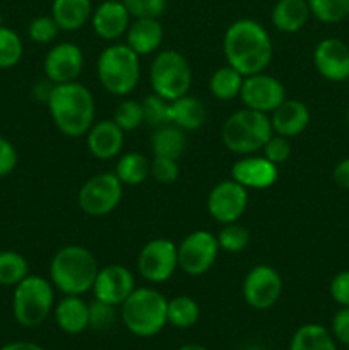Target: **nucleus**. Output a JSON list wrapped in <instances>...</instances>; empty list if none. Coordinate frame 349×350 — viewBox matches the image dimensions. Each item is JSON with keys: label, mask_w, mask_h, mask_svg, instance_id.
<instances>
[{"label": "nucleus", "mask_w": 349, "mask_h": 350, "mask_svg": "<svg viewBox=\"0 0 349 350\" xmlns=\"http://www.w3.org/2000/svg\"><path fill=\"white\" fill-rule=\"evenodd\" d=\"M222 53L226 64L248 77L266 72L270 65L274 55L272 40L259 21L243 17L229 24L226 29L222 38Z\"/></svg>", "instance_id": "1"}, {"label": "nucleus", "mask_w": 349, "mask_h": 350, "mask_svg": "<svg viewBox=\"0 0 349 350\" xmlns=\"http://www.w3.org/2000/svg\"><path fill=\"white\" fill-rule=\"evenodd\" d=\"M47 106L58 132L70 139L86 137L94 123V98L79 81L53 84Z\"/></svg>", "instance_id": "2"}, {"label": "nucleus", "mask_w": 349, "mask_h": 350, "mask_svg": "<svg viewBox=\"0 0 349 350\" xmlns=\"http://www.w3.org/2000/svg\"><path fill=\"white\" fill-rule=\"evenodd\" d=\"M98 270V262L88 248L67 245L51 258L50 282L64 296H82L92 291Z\"/></svg>", "instance_id": "3"}, {"label": "nucleus", "mask_w": 349, "mask_h": 350, "mask_svg": "<svg viewBox=\"0 0 349 350\" xmlns=\"http://www.w3.org/2000/svg\"><path fill=\"white\" fill-rule=\"evenodd\" d=\"M168 299L153 287H135L120 306V318L127 330L140 338L159 334L168 323Z\"/></svg>", "instance_id": "4"}, {"label": "nucleus", "mask_w": 349, "mask_h": 350, "mask_svg": "<svg viewBox=\"0 0 349 350\" xmlns=\"http://www.w3.org/2000/svg\"><path fill=\"white\" fill-rule=\"evenodd\" d=\"M99 84L113 96H129L139 85L140 57L127 43H112L96 62Z\"/></svg>", "instance_id": "5"}, {"label": "nucleus", "mask_w": 349, "mask_h": 350, "mask_svg": "<svg viewBox=\"0 0 349 350\" xmlns=\"http://www.w3.org/2000/svg\"><path fill=\"white\" fill-rule=\"evenodd\" d=\"M272 133L269 115L243 106L222 123L221 139L228 150L238 156H248L262 150Z\"/></svg>", "instance_id": "6"}, {"label": "nucleus", "mask_w": 349, "mask_h": 350, "mask_svg": "<svg viewBox=\"0 0 349 350\" xmlns=\"http://www.w3.org/2000/svg\"><path fill=\"white\" fill-rule=\"evenodd\" d=\"M55 287L48 279L27 275L14 287L12 313L24 328H36L48 320L55 308Z\"/></svg>", "instance_id": "7"}, {"label": "nucleus", "mask_w": 349, "mask_h": 350, "mask_svg": "<svg viewBox=\"0 0 349 350\" xmlns=\"http://www.w3.org/2000/svg\"><path fill=\"white\" fill-rule=\"evenodd\" d=\"M192 67L187 57L177 50H164L154 57L149 68V81L154 94L166 101L188 94L192 88Z\"/></svg>", "instance_id": "8"}, {"label": "nucleus", "mask_w": 349, "mask_h": 350, "mask_svg": "<svg viewBox=\"0 0 349 350\" xmlns=\"http://www.w3.org/2000/svg\"><path fill=\"white\" fill-rule=\"evenodd\" d=\"M123 197V185L115 173H99L89 178L77 193L79 208L91 217H103L115 211Z\"/></svg>", "instance_id": "9"}, {"label": "nucleus", "mask_w": 349, "mask_h": 350, "mask_svg": "<svg viewBox=\"0 0 349 350\" xmlns=\"http://www.w3.org/2000/svg\"><path fill=\"white\" fill-rule=\"evenodd\" d=\"M178 269L190 277H201L212 269L219 255V243L216 234L197 229L185 236L177 245Z\"/></svg>", "instance_id": "10"}, {"label": "nucleus", "mask_w": 349, "mask_h": 350, "mask_svg": "<svg viewBox=\"0 0 349 350\" xmlns=\"http://www.w3.org/2000/svg\"><path fill=\"white\" fill-rule=\"evenodd\" d=\"M140 275L153 284H163L178 269V250L171 239L154 238L142 246L137 258Z\"/></svg>", "instance_id": "11"}, {"label": "nucleus", "mask_w": 349, "mask_h": 350, "mask_svg": "<svg viewBox=\"0 0 349 350\" xmlns=\"http://www.w3.org/2000/svg\"><path fill=\"white\" fill-rule=\"evenodd\" d=\"M283 277L274 267L255 265L243 279V299L257 311L270 310L283 294Z\"/></svg>", "instance_id": "12"}, {"label": "nucleus", "mask_w": 349, "mask_h": 350, "mask_svg": "<svg viewBox=\"0 0 349 350\" xmlns=\"http://www.w3.org/2000/svg\"><path fill=\"white\" fill-rule=\"evenodd\" d=\"M248 207V190L238 181L224 180L211 188L207 195V212L219 224L238 222Z\"/></svg>", "instance_id": "13"}, {"label": "nucleus", "mask_w": 349, "mask_h": 350, "mask_svg": "<svg viewBox=\"0 0 349 350\" xmlns=\"http://www.w3.org/2000/svg\"><path fill=\"white\" fill-rule=\"evenodd\" d=\"M240 99L245 108L270 115L286 99V88L274 75L260 72L245 77Z\"/></svg>", "instance_id": "14"}, {"label": "nucleus", "mask_w": 349, "mask_h": 350, "mask_svg": "<svg viewBox=\"0 0 349 350\" xmlns=\"http://www.w3.org/2000/svg\"><path fill=\"white\" fill-rule=\"evenodd\" d=\"M84 68V53L79 44L62 41L48 50L43 62L44 77L51 84H65L77 81Z\"/></svg>", "instance_id": "15"}, {"label": "nucleus", "mask_w": 349, "mask_h": 350, "mask_svg": "<svg viewBox=\"0 0 349 350\" xmlns=\"http://www.w3.org/2000/svg\"><path fill=\"white\" fill-rule=\"evenodd\" d=\"M135 289V277L125 265L112 263L98 270L92 294L94 299L108 303L112 306H122L123 301Z\"/></svg>", "instance_id": "16"}, {"label": "nucleus", "mask_w": 349, "mask_h": 350, "mask_svg": "<svg viewBox=\"0 0 349 350\" xmlns=\"http://www.w3.org/2000/svg\"><path fill=\"white\" fill-rule=\"evenodd\" d=\"M313 64L318 74L331 82L349 79V46L339 38H325L313 50Z\"/></svg>", "instance_id": "17"}, {"label": "nucleus", "mask_w": 349, "mask_h": 350, "mask_svg": "<svg viewBox=\"0 0 349 350\" xmlns=\"http://www.w3.org/2000/svg\"><path fill=\"white\" fill-rule=\"evenodd\" d=\"M231 178L246 190H267L279 178V166L270 163L267 157L248 154L233 164Z\"/></svg>", "instance_id": "18"}, {"label": "nucleus", "mask_w": 349, "mask_h": 350, "mask_svg": "<svg viewBox=\"0 0 349 350\" xmlns=\"http://www.w3.org/2000/svg\"><path fill=\"white\" fill-rule=\"evenodd\" d=\"M130 23H132V16L122 0H105L92 10V29L101 40L109 41V43L120 40L127 33Z\"/></svg>", "instance_id": "19"}, {"label": "nucleus", "mask_w": 349, "mask_h": 350, "mask_svg": "<svg viewBox=\"0 0 349 350\" xmlns=\"http://www.w3.org/2000/svg\"><path fill=\"white\" fill-rule=\"evenodd\" d=\"M125 142V132L112 120H99L92 123L86 133V146L89 154L99 161H109L120 156Z\"/></svg>", "instance_id": "20"}, {"label": "nucleus", "mask_w": 349, "mask_h": 350, "mask_svg": "<svg viewBox=\"0 0 349 350\" xmlns=\"http://www.w3.org/2000/svg\"><path fill=\"white\" fill-rule=\"evenodd\" d=\"M272 132L286 139H294L301 135L310 125V109L303 101L298 99H284L269 115Z\"/></svg>", "instance_id": "21"}, {"label": "nucleus", "mask_w": 349, "mask_h": 350, "mask_svg": "<svg viewBox=\"0 0 349 350\" xmlns=\"http://www.w3.org/2000/svg\"><path fill=\"white\" fill-rule=\"evenodd\" d=\"M127 44L135 51L139 57L151 55L157 51L163 44L164 29L159 19L154 17H142V19H133L130 23L129 29L125 33Z\"/></svg>", "instance_id": "22"}, {"label": "nucleus", "mask_w": 349, "mask_h": 350, "mask_svg": "<svg viewBox=\"0 0 349 350\" xmlns=\"http://www.w3.org/2000/svg\"><path fill=\"white\" fill-rule=\"evenodd\" d=\"M53 317L64 334L79 335L89 328V303L81 296H64L53 308Z\"/></svg>", "instance_id": "23"}, {"label": "nucleus", "mask_w": 349, "mask_h": 350, "mask_svg": "<svg viewBox=\"0 0 349 350\" xmlns=\"http://www.w3.org/2000/svg\"><path fill=\"white\" fill-rule=\"evenodd\" d=\"M311 17L308 0H277L270 12L272 26L279 33L293 34L307 26Z\"/></svg>", "instance_id": "24"}, {"label": "nucleus", "mask_w": 349, "mask_h": 350, "mask_svg": "<svg viewBox=\"0 0 349 350\" xmlns=\"http://www.w3.org/2000/svg\"><path fill=\"white\" fill-rule=\"evenodd\" d=\"M91 0H53L51 2V17L58 24L60 31H77L91 21Z\"/></svg>", "instance_id": "25"}, {"label": "nucleus", "mask_w": 349, "mask_h": 350, "mask_svg": "<svg viewBox=\"0 0 349 350\" xmlns=\"http://www.w3.org/2000/svg\"><path fill=\"white\" fill-rule=\"evenodd\" d=\"M205 118L207 113L204 103L195 96L185 94L170 101V123L185 132L198 130L205 123Z\"/></svg>", "instance_id": "26"}, {"label": "nucleus", "mask_w": 349, "mask_h": 350, "mask_svg": "<svg viewBox=\"0 0 349 350\" xmlns=\"http://www.w3.org/2000/svg\"><path fill=\"white\" fill-rule=\"evenodd\" d=\"M151 149L154 156L178 159L187 149V133L171 123L157 126L151 135Z\"/></svg>", "instance_id": "27"}, {"label": "nucleus", "mask_w": 349, "mask_h": 350, "mask_svg": "<svg viewBox=\"0 0 349 350\" xmlns=\"http://www.w3.org/2000/svg\"><path fill=\"white\" fill-rule=\"evenodd\" d=\"M289 350H337V345L327 328L318 323H307L293 334Z\"/></svg>", "instance_id": "28"}, {"label": "nucleus", "mask_w": 349, "mask_h": 350, "mask_svg": "<svg viewBox=\"0 0 349 350\" xmlns=\"http://www.w3.org/2000/svg\"><path fill=\"white\" fill-rule=\"evenodd\" d=\"M113 173L122 181V185L137 187L151 176V161L144 154L135 152V150L125 152L118 157Z\"/></svg>", "instance_id": "29"}, {"label": "nucleus", "mask_w": 349, "mask_h": 350, "mask_svg": "<svg viewBox=\"0 0 349 350\" xmlns=\"http://www.w3.org/2000/svg\"><path fill=\"white\" fill-rule=\"evenodd\" d=\"M245 75L240 74L236 68L226 64L224 67H219L209 79V91L219 101H231L240 98Z\"/></svg>", "instance_id": "30"}, {"label": "nucleus", "mask_w": 349, "mask_h": 350, "mask_svg": "<svg viewBox=\"0 0 349 350\" xmlns=\"http://www.w3.org/2000/svg\"><path fill=\"white\" fill-rule=\"evenodd\" d=\"M168 323L174 328H192L201 318V306L190 296H177L168 299Z\"/></svg>", "instance_id": "31"}, {"label": "nucleus", "mask_w": 349, "mask_h": 350, "mask_svg": "<svg viewBox=\"0 0 349 350\" xmlns=\"http://www.w3.org/2000/svg\"><path fill=\"white\" fill-rule=\"evenodd\" d=\"M27 275H29V265L21 253L12 250L0 252V286L16 287Z\"/></svg>", "instance_id": "32"}, {"label": "nucleus", "mask_w": 349, "mask_h": 350, "mask_svg": "<svg viewBox=\"0 0 349 350\" xmlns=\"http://www.w3.org/2000/svg\"><path fill=\"white\" fill-rule=\"evenodd\" d=\"M24 53L19 34L7 26H0V70L16 67Z\"/></svg>", "instance_id": "33"}, {"label": "nucleus", "mask_w": 349, "mask_h": 350, "mask_svg": "<svg viewBox=\"0 0 349 350\" xmlns=\"http://www.w3.org/2000/svg\"><path fill=\"white\" fill-rule=\"evenodd\" d=\"M310 14L324 24H337L349 16V0H308Z\"/></svg>", "instance_id": "34"}, {"label": "nucleus", "mask_w": 349, "mask_h": 350, "mask_svg": "<svg viewBox=\"0 0 349 350\" xmlns=\"http://www.w3.org/2000/svg\"><path fill=\"white\" fill-rule=\"evenodd\" d=\"M216 238H218L219 250L226 253H240L248 246L250 232L245 226L231 222V224H222Z\"/></svg>", "instance_id": "35"}, {"label": "nucleus", "mask_w": 349, "mask_h": 350, "mask_svg": "<svg viewBox=\"0 0 349 350\" xmlns=\"http://www.w3.org/2000/svg\"><path fill=\"white\" fill-rule=\"evenodd\" d=\"M113 122L123 130V132H133L144 125V108L142 101L135 99H125L116 106L113 113Z\"/></svg>", "instance_id": "36"}, {"label": "nucleus", "mask_w": 349, "mask_h": 350, "mask_svg": "<svg viewBox=\"0 0 349 350\" xmlns=\"http://www.w3.org/2000/svg\"><path fill=\"white\" fill-rule=\"evenodd\" d=\"M144 123L153 129L170 123V101L157 94H149L142 101Z\"/></svg>", "instance_id": "37"}, {"label": "nucleus", "mask_w": 349, "mask_h": 350, "mask_svg": "<svg viewBox=\"0 0 349 350\" xmlns=\"http://www.w3.org/2000/svg\"><path fill=\"white\" fill-rule=\"evenodd\" d=\"M58 33H60V27H58V24L55 23L51 16L34 17L29 26H27V36L33 43L38 44L53 43L57 40Z\"/></svg>", "instance_id": "38"}, {"label": "nucleus", "mask_w": 349, "mask_h": 350, "mask_svg": "<svg viewBox=\"0 0 349 350\" xmlns=\"http://www.w3.org/2000/svg\"><path fill=\"white\" fill-rule=\"evenodd\" d=\"M116 306L94 299L89 303V328L98 332L109 330L116 321Z\"/></svg>", "instance_id": "39"}, {"label": "nucleus", "mask_w": 349, "mask_h": 350, "mask_svg": "<svg viewBox=\"0 0 349 350\" xmlns=\"http://www.w3.org/2000/svg\"><path fill=\"white\" fill-rule=\"evenodd\" d=\"M132 19L154 17L159 19L168 7V0H122Z\"/></svg>", "instance_id": "40"}, {"label": "nucleus", "mask_w": 349, "mask_h": 350, "mask_svg": "<svg viewBox=\"0 0 349 350\" xmlns=\"http://www.w3.org/2000/svg\"><path fill=\"white\" fill-rule=\"evenodd\" d=\"M151 176L161 185H171L180 178V166L178 159L171 157L154 156L151 161Z\"/></svg>", "instance_id": "41"}, {"label": "nucleus", "mask_w": 349, "mask_h": 350, "mask_svg": "<svg viewBox=\"0 0 349 350\" xmlns=\"http://www.w3.org/2000/svg\"><path fill=\"white\" fill-rule=\"evenodd\" d=\"M262 152V156L267 157L270 163H274L276 166H281V164H284L291 157L289 139H286L283 135H277V133H272L269 137V140L263 144Z\"/></svg>", "instance_id": "42"}, {"label": "nucleus", "mask_w": 349, "mask_h": 350, "mask_svg": "<svg viewBox=\"0 0 349 350\" xmlns=\"http://www.w3.org/2000/svg\"><path fill=\"white\" fill-rule=\"evenodd\" d=\"M328 293L339 306L349 308V270H342L332 277Z\"/></svg>", "instance_id": "43"}, {"label": "nucleus", "mask_w": 349, "mask_h": 350, "mask_svg": "<svg viewBox=\"0 0 349 350\" xmlns=\"http://www.w3.org/2000/svg\"><path fill=\"white\" fill-rule=\"evenodd\" d=\"M17 150L10 140L0 135V178H5L16 170L17 166Z\"/></svg>", "instance_id": "44"}, {"label": "nucleus", "mask_w": 349, "mask_h": 350, "mask_svg": "<svg viewBox=\"0 0 349 350\" xmlns=\"http://www.w3.org/2000/svg\"><path fill=\"white\" fill-rule=\"evenodd\" d=\"M332 335L337 342L349 347V308H341L332 318Z\"/></svg>", "instance_id": "45"}, {"label": "nucleus", "mask_w": 349, "mask_h": 350, "mask_svg": "<svg viewBox=\"0 0 349 350\" xmlns=\"http://www.w3.org/2000/svg\"><path fill=\"white\" fill-rule=\"evenodd\" d=\"M332 180L342 190H349V157L339 161L332 170Z\"/></svg>", "instance_id": "46"}, {"label": "nucleus", "mask_w": 349, "mask_h": 350, "mask_svg": "<svg viewBox=\"0 0 349 350\" xmlns=\"http://www.w3.org/2000/svg\"><path fill=\"white\" fill-rule=\"evenodd\" d=\"M0 350H44L41 345L34 344V342H26V340H17L5 344Z\"/></svg>", "instance_id": "47"}, {"label": "nucleus", "mask_w": 349, "mask_h": 350, "mask_svg": "<svg viewBox=\"0 0 349 350\" xmlns=\"http://www.w3.org/2000/svg\"><path fill=\"white\" fill-rule=\"evenodd\" d=\"M178 350H209V349H205L204 345H198V344H187V345H181Z\"/></svg>", "instance_id": "48"}, {"label": "nucleus", "mask_w": 349, "mask_h": 350, "mask_svg": "<svg viewBox=\"0 0 349 350\" xmlns=\"http://www.w3.org/2000/svg\"><path fill=\"white\" fill-rule=\"evenodd\" d=\"M0 26H3V17H2V14H0Z\"/></svg>", "instance_id": "49"}, {"label": "nucleus", "mask_w": 349, "mask_h": 350, "mask_svg": "<svg viewBox=\"0 0 349 350\" xmlns=\"http://www.w3.org/2000/svg\"><path fill=\"white\" fill-rule=\"evenodd\" d=\"M348 126H349V111H348Z\"/></svg>", "instance_id": "50"}]
</instances>
